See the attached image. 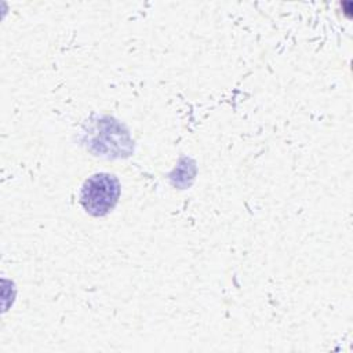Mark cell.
<instances>
[{
  "label": "cell",
  "mask_w": 353,
  "mask_h": 353,
  "mask_svg": "<svg viewBox=\"0 0 353 353\" xmlns=\"http://www.w3.org/2000/svg\"><path fill=\"white\" fill-rule=\"evenodd\" d=\"M120 197L119 179L108 172H99L85 179L81 192L80 203L85 212L92 216H103L114 208Z\"/></svg>",
  "instance_id": "6da1fadb"
}]
</instances>
